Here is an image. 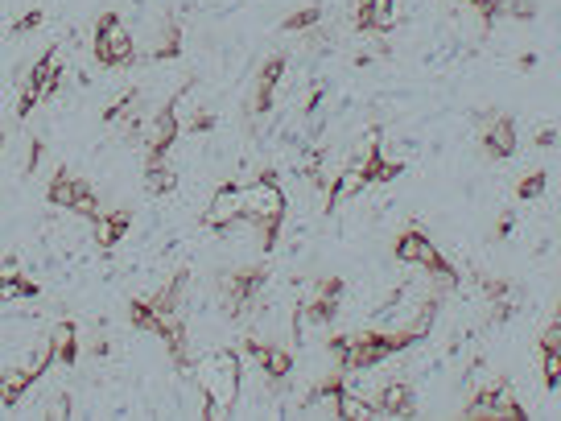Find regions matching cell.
<instances>
[{
    "instance_id": "cell-1",
    "label": "cell",
    "mask_w": 561,
    "mask_h": 421,
    "mask_svg": "<svg viewBox=\"0 0 561 421\" xmlns=\"http://www.w3.org/2000/svg\"><path fill=\"white\" fill-rule=\"evenodd\" d=\"M190 376L203 392V417H227L240 401V389H244V360L240 352L223 347V352H211L203 360L190 363Z\"/></svg>"
},
{
    "instance_id": "cell-2",
    "label": "cell",
    "mask_w": 561,
    "mask_h": 421,
    "mask_svg": "<svg viewBox=\"0 0 561 421\" xmlns=\"http://www.w3.org/2000/svg\"><path fill=\"white\" fill-rule=\"evenodd\" d=\"M285 211H290V198L280 190V178L272 169H261L244 187V224L261 232V252L277 248L280 227H285Z\"/></svg>"
},
{
    "instance_id": "cell-3",
    "label": "cell",
    "mask_w": 561,
    "mask_h": 421,
    "mask_svg": "<svg viewBox=\"0 0 561 421\" xmlns=\"http://www.w3.org/2000/svg\"><path fill=\"white\" fill-rule=\"evenodd\" d=\"M392 252H397L400 265H413V269H421V273L446 281V289H450V285H458V273H455V265L446 261V252H437L434 240H429L426 232H417V227H405V232L397 235Z\"/></svg>"
},
{
    "instance_id": "cell-4",
    "label": "cell",
    "mask_w": 561,
    "mask_h": 421,
    "mask_svg": "<svg viewBox=\"0 0 561 421\" xmlns=\"http://www.w3.org/2000/svg\"><path fill=\"white\" fill-rule=\"evenodd\" d=\"M91 50H96V62H99V67H107V70H124V67H133V62H136L133 33H128V25L112 9L99 13L96 46H91Z\"/></svg>"
},
{
    "instance_id": "cell-5",
    "label": "cell",
    "mask_w": 561,
    "mask_h": 421,
    "mask_svg": "<svg viewBox=\"0 0 561 421\" xmlns=\"http://www.w3.org/2000/svg\"><path fill=\"white\" fill-rule=\"evenodd\" d=\"M264 281H269V269L264 265H244L232 269V273L219 281V297H223V314L227 318H240V314L252 310V302L261 297Z\"/></svg>"
},
{
    "instance_id": "cell-6",
    "label": "cell",
    "mask_w": 561,
    "mask_h": 421,
    "mask_svg": "<svg viewBox=\"0 0 561 421\" xmlns=\"http://www.w3.org/2000/svg\"><path fill=\"white\" fill-rule=\"evenodd\" d=\"M178 133H182V116H178L174 99H165L153 116H141V124H136V137H141L145 153H170Z\"/></svg>"
},
{
    "instance_id": "cell-7",
    "label": "cell",
    "mask_w": 561,
    "mask_h": 421,
    "mask_svg": "<svg viewBox=\"0 0 561 421\" xmlns=\"http://www.w3.org/2000/svg\"><path fill=\"white\" fill-rule=\"evenodd\" d=\"M235 224H244V187L240 182H219L203 211L207 232H232Z\"/></svg>"
},
{
    "instance_id": "cell-8",
    "label": "cell",
    "mask_w": 561,
    "mask_h": 421,
    "mask_svg": "<svg viewBox=\"0 0 561 421\" xmlns=\"http://www.w3.org/2000/svg\"><path fill=\"white\" fill-rule=\"evenodd\" d=\"M285 70H290L285 54H272V59H264V67L256 70V96H252V116H269V112L277 108V99H280V78H285Z\"/></svg>"
},
{
    "instance_id": "cell-9",
    "label": "cell",
    "mask_w": 561,
    "mask_h": 421,
    "mask_svg": "<svg viewBox=\"0 0 561 421\" xmlns=\"http://www.w3.org/2000/svg\"><path fill=\"white\" fill-rule=\"evenodd\" d=\"M355 21L363 33L384 38V33H392L400 25V9H397V0H359Z\"/></svg>"
},
{
    "instance_id": "cell-10",
    "label": "cell",
    "mask_w": 561,
    "mask_h": 421,
    "mask_svg": "<svg viewBox=\"0 0 561 421\" xmlns=\"http://www.w3.org/2000/svg\"><path fill=\"white\" fill-rule=\"evenodd\" d=\"M479 141H483V149L492 157H516V124H512V116H500V112L483 116V124H479Z\"/></svg>"
},
{
    "instance_id": "cell-11",
    "label": "cell",
    "mask_w": 561,
    "mask_h": 421,
    "mask_svg": "<svg viewBox=\"0 0 561 421\" xmlns=\"http://www.w3.org/2000/svg\"><path fill=\"white\" fill-rule=\"evenodd\" d=\"M91 224V244L96 248H116L120 240L128 235V227H133V211H99L96 219H87Z\"/></svg>"
},
{
    "instance_id": "cell-12",
    "label": "cell",
    "mask_w": 561,
    "mask_h": 421,
    "mask_svg": "<svg viewBox=\"0 0 561 421\" xmlns=\"http://www.w3.org/2000/svg\"><path fill=\"white\" fill-rule=\"evenodd\" d=\"M376 405H380V417H409L417 409V397H413V384L405 380H388L376 389Z\"/></svg>"
},
{
    "instance_id": "cell-13",
    "label": "cell",
    "mask_w": 561,
    "mask_h": 421,
    "mask_svg": "<svg viewBox=\"0 0 561 421\" xmlns=\"http://www.w3.org/2000/svg\"><path fill=\"white\" fill-rule=\"evenodd\" d=\"M104 124L107 128H133L136 133V124H141V91L136 87L120 91V96L104 108Z\"/></svg>"
},
{
    "instance_id": "cell-14",
    "label": "cell",
    "mask_w": 561,
    "mask_h": 421,
    "mask_svg": "<svg viewBox=\"0 0 561 421\" xmlns=\"http://www.w3.org/2000/svg\"><path fill=\"white\" fill-rule=\"evenodd\" d=\"M46 343H50V352H54V360H59V363H75L78 352H83V343H78V326L70 323V318L50 323Z\"/></svg>"
},
{
    "instance_id": "cell-15",
    "label": "cell",
    "mask_w": 561,
    "mask_h": 421,
    "mask_svg": "<svg viewBox=\"0 0 561 421\" xmlns=\"http://www.w3.org/2000/svg\"><path fill=\"white\" fill-rule=\"evenodd\" d=\"M30 384H38V376L21 363V368H0V405L5 409H17V401L30 392Z\"/></svg>"
},
{
    "instance_id": "cell-16",
    "label": "cell",
    "mask_w": 561,
    "mask_h": 421,
    "mask_svg": "<svg viewBox=\"0 0 561 421\" xmlns=\"http://www.w3.org/2000/svg\"><path fill=\"white\" fill-rule=\"evenodd\" d=\"M174 187H178V174L165 166V153H149L145 157V190L165 198V195H174Z\"/></svg>"
},
{
    "instance_id": "cell-17",
    "label": "cell",
    "mask_w": 561,
    "mask_h": 421,
    "mask_svg": "<svg viewBox=\"0 0 561 421\" xmlns=\"http://www.w3.org/2000/svg\"><path fill=\"white\" fill-rule=\"evenodd\" d=\"M339 417H347V421H376L380 417V405L372 401L368 392H355V389H347V384H343Z\"/></svg>"
},
{
    "instance_id": "cell-18",
    "label": "cell",
    "mask_w": 561,
    "mask_h": 421,
    "mask_svg": "<svg viewBox=\"0 0 561 421\" xmlns=\"http://www.w3.org/2000/svg\"><path fill=\"white\" fill-rule=\"evenodd\" d=\"M30 83L46 99L54 96V91H59V83H62V59H59V54H41V59L33 62V70H30Z\"/></svg>"
},
{
    "instance_id": "cell-19",
    "label": "cell",
    "mask_w": 561,
    "mask_h": 421,
    "mask_svg": "<svg viewBox=\"0 0 561 421\" xmlns=\"http://www.w3.org/2000/svg\"><path fill=\"white\" fill-rule=\"evenodd\" d=\"M75 190H78V178L70 174L67 166H59L54 174H50L46 203H50V206H62V211H70V203H75Z\"/></svg>"
},
{
    "instance_id": "cell-20",
    "label": "cell",
    "mask_w": 561,
    "mask_h": 421,
    "mask_svg": "<svg viewBox=\"0 0 561 421\" xmlns=\"http://www.w3.org/2000/svg\"><path fill=\"white\" fill-rule=\"evenodd\" d=\"M182 54V21H165L161 25V38H157V46H153V59L157 62H170V59H178Z\"/></svg>"
},
{
    "instance_id": "cell-21",
    "label": "cell",
    "mask_w": 561,
    "mask_h": 421,
    "mask_svg": "<svg viewBox=\"0 0 561 421\" xmlns=\"http://www.w3.org/2000/svg\"><path fill=\"white\" fill-rule=\"evenodd\" d=\"M128 323H133L136 331H149V334H157V326H161V318H157V306L149 302V297H133V302H128Z\"/></svg>"
},
{
    "instance_id": "cell-22",
    "label": "cell",
    "mask_w": 561,
    "mask_h": 421,
    "mask_svg": "<svg viewBox=\"0 0 561 421\" xmlns=\"http://www.w3.org/2000/svg\"><path fill=\"white\" fill-rule=\"evenodd\" d=\"M41 285L33 277L17 273V277H0V302H17V297H38Z\"/></svg>"
},
{
    "instance_id": "cell-23",
    "label": "cell",
    "mask_w": 561,
    "mask_h": 421,
    "mask_svg": "<svg viewBox=\"0 0 561 421\" xmlns=\"http://www.w3.org/2000/svg\"><path fill=\"white\" fill-rule=\"evenodd\" d=\"M318 21H322V9H318V5H306V9L290 13L280 25H285L290 33H306V30H318Z\"/></svg>"
},
{
    "instance_id": "cell-24",
    "label": "cell",
    "mask_w": 561,
    "mask_h": 421,
    "mask_svg": "<svg viewBox=\"0 0 561 421\" xmlns=\"http://www.w3.org/2000/svg\"><path fill=\"white\" fill-rule=\"evenodd\" d=\"M70 211L75 215H83V219H96L99 215V195H96V187H87L83 178H78V190H75V203H70Z\"/></svg>"
},
{
    "instance_id": "cell-25",
    "label": "cell",
    "mask_w": 561,
    "mask_h": 421,
    "mask_svg": "<svg viewBox=\"0 0 561 421\" xmlns=\"http://www.w3.org/2000/svg\"><path fill=\"white\" fill-rule=\"evenodd\" d=\"M545 187H549V178H545V169H532V174L520 178V187H516V198H541Z\"/></svg>"
},
{
    "instance_id": "cell-26",
    "label": "cell",
    "mask_w": 561,
    "mask_h": 421,
    "mask_svg": "<svg viewBox=\"0 0 561 421\" xmlns=\"http://www.w3.org/2000/svg\"><path fill=\"white\" fill-rule=\"evenodd\" d=\"M541 380H545V389H557L561 384V352H541Z\"/></svg>"
},
{
    "instance_id": "cell-27",
    "label": "cell",
    "mask_w": 561,
    "mask_h": 421,
    "mask_svg": "<svg viewBox=\"0 0 561 421\" xmlns=\"http://www.w3.org/2000/svg\"><path fill=\"white\" fill-rule=\"evenodd\" d=\"M50 363H59V360H54V352H50V343H41V347H33V355H30V360H25V368H30V372L41 380V376L50 372Z\"/></svg>"
},
{
    "instance_id": "cell-28",
    "label": "cell",
    "mask_w": 561,
    "mask_h": 421,
    "mask_svg": "<svg viewBox=\"0 0 561 421\" xmlns=\"http://www.w3.org/2000/svg\"><path fill=\"white\" fill-rule=\"evenodd\" d=\"M41 99H46V96H41V91L33 87L30 78H25V87H21V99H17V120H30V112L38 108Z\"/></svg>"
},
{
    "instance_id": "cell-29",
    "label": "cell",
    "mask_w": 561,
    "mask_h": 421,
    "mask_svg": "<svg viewBox=\"0 0 561 421\" xmlns=\"http://www.w3.org/2000/svg\"><path fill=\"white\" fill-rule=\"evenodd\" d=\"M503 17L532 21V17H537V0H508V5H503Z\"/></svg>"
},
{
    "instance_id": "cell-30",
    "label": "cell",
    "mask_w": 561,
    "mask_h": 421,
    "mask_svg": "<svg viewBox=\"0 0 561 421\" xmlns=\"http://www.w3.org/2000/svg\"><path fill=\"white\" fill-rule=\"evenodd\" d=\"M41 21H46V13H41V9L21 13V17L13 21V33H33V30H41Z\"/></svg>"
},
{
    "instance_id": "cell-31",
    "label": "cell",
    "mask_w": 561,
    "mask_h": 421,
    "mask_svg": "<svg viewBox=\"0 0 561 421\" xmlns=\"http://www.w3.org/2000/svg\"><path fill=\"white\" fill-rule=\"evenodd\" d=\"M41 153H46L41 137H30V153H25V174H33V169L41 166Z\"/></svg>"
},
{
    "instance_id": "cell-32",
    "label": "cell",
    "mask_w": 561,
    "mask_h": 421,
    "mask_svg": "<svg viewBox=\"0 0 561 421\" xmlns=\"http://www.w3.org/2000/svg\"><path fill=\"white\" fill-rule=\"evenodd\" d=\"M541 352H561V326H557V323L545 326V334H541Z\"/></svg>"
},
{
    "instance_id": "cell-33",
    "label": "cell",
    "mask_w": 561,
    "mask_h": 421,
    "mask_svg": "<svg viewBox=\"0 0 561 421\" xmlns=\"http://www.w3.org/2000/svg\"><path fill=\"white\" fill-rule=\"evenodd\" d=\"M50 413H54V417H70V397L67 392H59V397L50 401Z\"/></svg>"
},
{
    "instance_id": "cell-34",
    "label": "cell",
    "mask_w": 561,
    "mask_h": 421,
    "mask_svg": "<svg viewBox=\"0 0 561 421\" xmlns=\"http://www.w3.org/2000/svg\"><path fill=\"white\" fill-rule=\"evenodd\" d=\"M211 124H215L211 112H194V116H190V128H194V133H207Z\"/></svg>"
},
{
    "instance_id": "cell-35",
    "label": "cell",
    "mask_w": 561,
    "mask_h": 421,
    "mask_svg": "<svg viewBox=\"0 0 561 421\" xmlns=\"http://www.w3.org/2000/svg\"><path fill=\"white\" fill-rule=\"evenodd\" d=\"M557 145V128H541L537 133V149H553Z\"/></svg>"
},
{
    "instance_id": "cell-36",
    "label": "cell",
    "mask_w": 561,
    "mask_h": 421,
    "mask_svg": "<svg viewBox=\"0 0 561 421\" xmlns=\"http://www.w3.org/2000/svg\"><path fill=\"white\" fill-rule=\"evenodd\" d=\"M21 273V261L17 256H5V261H0V277H17Z\"/></svg>"
},
{
    "instance_id": "cell-37",
    "label": "cell",
    "mask_w": 561,
    "mask_h": 421,
    "mask_svg": "<svg viewBox=\"0 0 561 421\" xmlns=\"http://www.w3.org/2000/svg\"><path fill=\"white\" fill-rule=\"evenodd\" d=\"M0 149H5V133H0Z\"/></svg>"
},
{
    "instance_id": "cell-38",
    "label": "cell",
    "mask_w": 561,
    "mask_h": 421,
    "mask_svg": "<svg viewBox=\"0 0 561 421\" xmlns=\"http://www.w3.org/2000/svg\"><path fill=\"white\" fill-rule=\"evenodd\" d=\"M458 5H474V0H458Z\"/></svg>"
}]
</instances>
